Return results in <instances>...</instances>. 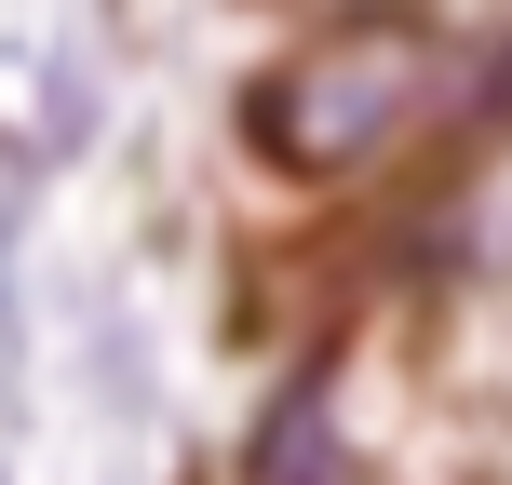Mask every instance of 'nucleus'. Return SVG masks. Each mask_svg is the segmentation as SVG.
I'll use <instances>...</instances> for the list:
<instances>
[{
	"instance_id": "f03ea898",
	"label": "nucleus",
	"mask_w": 512,
	"mask_h": 485,
	"mask_svg": "<svg viewBox=\"0 0 512 485\" xmlns=\"http://www.w3.org/2000/svg\"><path fill=\"white\" fill-rule=\"evenodd\" d=\"M256 485H351V459H337V405H324V378H310V391H283V405L256 418Z\"/></svg>"
},
{
	"instance_id": "f257e3e1",
	"label": "nucleus",
	"mask_w": 512,
	"mask_h": 485,
	"mask_svg": "<svg viewBox=\"0 0 512 485\" xmlns=\"http://www.w3.org/2000/svg\"><path fill=\"white\" fill-rule=\"evenodd\" d=\"M418 95H432V27L337 14V27H310L283 68H256L243 135H256V162H283V176H364V162L418 122Z\"/></svg>"
}]
</instances>
